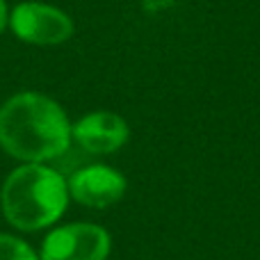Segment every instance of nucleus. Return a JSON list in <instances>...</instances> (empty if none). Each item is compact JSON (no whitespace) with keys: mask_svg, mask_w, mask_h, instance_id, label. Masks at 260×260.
<instances>
[{"mask_svg":"<svg viewBox=\"0 0 260 260\" xmlns=\"http://www.w3.org/2000/svg\"><path fill=\"white\" fill-rule=\"evenodd\" d=\"M128 137L130 128L126 119L108 110L89 112L71 126V139H76L87 153H96V155L119 151L128 142Z\"/></svg>","mask_w":260,"mask_h":260,"instance_id":"obj_6","label":"nucleus"},{"mask_svg":"<svg viewBox=\"0 0 260 260\" xmlns=\"http://www.w3.org/2000/svg\"><path fill=\"white\" fill-rule=\"evenodd\" d=\"M0 260H39V253L23 240L0 233Z\"/></svg>","mask_w":260,"mask_h":260,"instance_id":"obj_7","label":"nucleus"},{"mask_svg":"<svg viewBox=\"0 0 260 260\" xmlns=\"http://www.w3.org/2000/svg\"><path fill=\"white\" fill-rule=\"evenodd\" d=\"M112 238L99 224L76 221L53 229L41 244L39 260H108Z\"/></svg>","mask_w":260,"mask_h":260,"instance_id":"obj_3","label":"nucleus"},{"mask_svg":"<svg viewBox=\"0 0 260 260\" xmlns=\"http://www.w3.org/2000/svg\"><path fill=\"white\" fill-rule=\"evenodd\" d=\"M9 21V14H7V5H5V0H0V32L5 30V25H7Z\"/></svg>","mask_w":260,"mask_h":260,"instance_id":"obj_8","label":"nucleus"},{"mask_svg":"<svg viewBox=\"0 0 260 260\" xmlns=\"http://www.w3.org/2000/svg\"><path fill=\"white\" fill-rule=\"evenodd\" d=\"M71 123L62 105L39 91H21L0 108V146L23 162H46L64 155Z\"/></svg>","mask_w":260,"mask_h":260,"instance_id":"obj_1","label":"nucleus"},{"mask_svg":"<svg viewBox=\"0 0 260 260\" xmlns=\"http://www.w3.org/2000/svg\"><path fill=\"white\" fill-rule=\"evenodd\" d=\"M0 203L14 229H46L55 224L69 206L67 178L44 162H25L7 176L0 192Z\"/></svg>","mask_w":260,"mask_h":260,"instance_id":"obj_2","label":"nucleus"},{"mask_svg":"<svg viewBox=\"0 0 260 260\" xmlns=\"http://www.w3.org/2000/svg\"><path fill=\"white\" fill-rule=\"evenodd\" d=\"M7 23L18 39L35 46H57L73 35V21L67 12L32 0L16 5Z\"/></svg>","mask_w":260,"mask_h":260,"instance_id":"obj_4","label":"nucleus"},{"mask_svg":"<svg viewBox=\"0 0 260 260\" xmlns=\"http://www.w3.org/2000/svg\"><path fill=\"white\" fill-rule=\"evenodd\" d=\"M69 197L87 208H110L126 194L128 180L121 171L108 165H87L73 171L67 180Z\"/></svg>","mask_w":260,"mask_h":260,"instance_id":"obj_5","label":"nucleus"}]
</instances>
